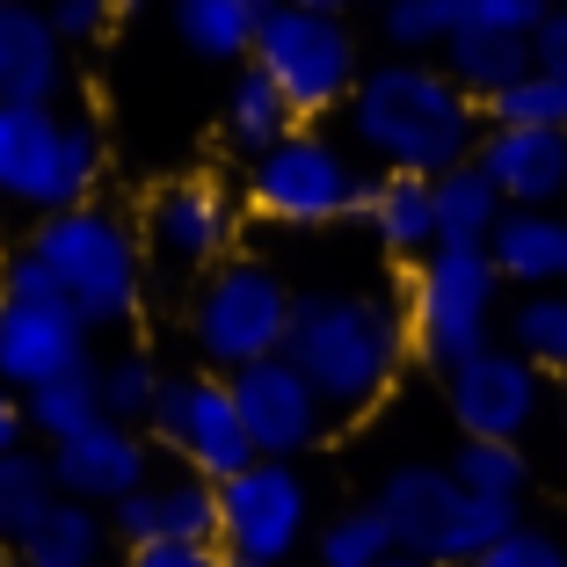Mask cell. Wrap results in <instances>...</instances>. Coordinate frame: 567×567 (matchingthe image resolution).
<instances>
[{
	"mask_svg": "<svg viewBox=\"0 0 567 567\" xmlns=\"http://www.w3.org/2000/svg\"><path fill=\"white\" fill-rule=\"evenodd\" d=\"M291 306H299V291L284 284V269H269L262 255H234V262L197 277V291L183 306V334L212 379H234L248 364L284 357Z\"/></svg>",
	"mask_w": 567,
	"mask_h": 567,
	"instance_id": "cell-7",
	"label": "cell"
},
{
	"mask_svg": "<svg viewBox=\"0 0 567 567\" xmlns=\"http://www.w3.org/2000/svg\"><path fill=\"white\" fill-rule=\"evenodd\" d=\"M546 8H560V0H546Z\"/></svg>",
	"mask_w": 567,
	"mask_h": 567,
	"instance_id": "cell-47",
	"label": "cell"
},
{
	"mask_svg": "<svg viewBox=\"0 0 567 567\" xmlns=\"http://www.w3.org/2000/svg\"><path fill=\"white\" fill-rule=\"evenodd\" d=\"M22 422H30L37 451H59V444H73L81 430L110 422V415H102V393H95V364H81V371H66V379L22 393Z\"/></svg>",
	"mask_w": 567,
	"mask_h": 567,
	"instance_id": "cell-26",
	"label": "cell"
},
{
	"mask_svg": "<svg viewBox=\"0 0 567 567\" xmlns=\"http://www.w3.org/2000/svg\"><path fill=\"white\" fill-rule=\"evenodd\" d=\"M379 37L393 59H436V51L451 44V0H379Z\"/></svg>",
	"mask_w": 567,
	"mask_h": 567,
	"instance_id": "cell-33",
	"label": "cell"
},
{
	"mask_svg": "<svg viewBox=\"0 0 567 567\" xmlns=\"http://www.w3.org/2000/svg\"><path fill=\"white\" fill-rule=\"evenodd\" d=\"M313 560L320 567H379V560H393V532H385V517L371 509V502L334 509V517L313 532Z\"/></svg>",
	"mask_w": 567,
	"mask_h": 567,
	"instance_id": "cell-32",
	"label": "cell"
},
{
	"mask_svg": "<svg viewBox=\"0 0 567 567\" xmlns=\"http://www.w3.org/2000/svg\"><path fill=\"white\" fill-rule=\"evenodd\" d=\"M487 255L517 299L524 291H567V212H502Z\"/></svg>",
	"mask_w": 567,
	"mask_h": 567,
	"instance_id": "cell-20",
	"label": "cell"
},
{
	"mask_svg": "<svg viewBox=\"0 0 567 567\" xmlns=\"http://www.w3.org/2000/svg\"><path fill=\"white\" fill-rule=\"evenodd\" d=\"M532 66L567 81V0H560V8H546V22L532 30Z\"/></svg>",
	"mask_w": 567,
	"mask_h": 567,
	"instance_id": "cell-40",
	"label": "cell"
},
{
	"mask_svg": "<svg viewBox=\"0 0 567 567\" xmlns=\"http://www.w3.org/2000/svg\"><path fill=\"white\" fill-rule=\"evenodd\" d=\"M51 481H59L66 502H87V509L110 517L124 495H138L153 481V436L124 430V422H95V430L51 451Z\"/></svg>",
	"mask_w": 567,
	"mask_h": 567,
	"instance_id": "cell-15",
	"label": "cell"
},
{
	"mask_svg": "<svg viewBox=\"0 0 567 567\" xmlns=\"http://www.w3.org/2000/svg\"><path fill=\"white\" fill-rule=\"evenodd\" d=\"M473 567H567V538L538 532V524H517V532L502 538V546H487Z\"/></svg>",
	"mask_w": 567,
	"mask_h": 567,
	"instance_id": "cell-36",
	"label": "cell"
},
{
	"mask_svg": "<svg viewBox=\"0 0 567 567\" xmlns=\"http://www.w3.org/2000/svg\"><path fill=\"white\" fill-rule=\"evenodd\" d=\"M248 66L269 73V87L291 102L299 124H320L357 95L364 51H357V37H350L342 16H306V8H277V0H269V22H262V37H255Z\"/></svg>",
	"mask_w": 567,
	"mask_h": 567,
	"instance_id": "cell-9",
	"label": "cell"
},
{
	"mask_svg": "<svg viewBox=\"0 0 567 567\" xmlns=\"http://www.w3.org/2000/svg\"><path fill=\"white\" fill-rule=\"evenodd\" d=\"M291 132H299V117H291V102L269 87V73L240 66L234 81H226V102H218V138H226V153L262 161V153H277Z\"/></svg>",
	"mask_w": 567,
	"mask_h": 567,
	"instance_id": "cell-23",
	"label": "cell"
},
{
	"mask_svg": "<svg viewBox=\"0 0 567 567\" xmlns=\"http://www.w3.org/2000/svg\"><path fill=\"white\" fill-rule=\"evenodd\" d=\"M313 538V487L284 458H255L218 487V553L248 567H284Z\"/></svg>",
	"mask_w": 567,
	"mask_h": 567,
	"instance_id": "cell-10",
	"label": "cell"
},
{
	"mask_svg": "<svg viewBox=\"0 0 567 567\" xmlns=\"http://www.w3.org/2000/svg\"><path fill=\"white\" fill-rule=\"evenodd\" d=\"M342 132H350V153L371 161L379 175L436 183L481 153L487 110L436 59H379V66H364L357 95L342 102Z\"/></svg>",
	"mask_w": 567,
	"mask_h": 567,
	"instance_id": "cell-1",
	"label": "cell"
},
{
	"mask_svg": "<svg viewBox=\"0 0 567 567\" xmlns=\"http://www.w3.org/2000/svg\"><path fill=\"white\" fill-rule=\"evenodd\" d=\"M124 567H226L218 546H124Z\"/></svg>",
	"mask_w": 567,
	"mask_h": 567,
	"instance_id": "cell-39",
	"label": "cell"
},
{
	"mask_svg": "<svg viewBox=\"0 0 567 567\" xmlns=\"http://www.w3.org/2000/svg\"><path fill=\"white\" fill-rule=\"evenodd\" d=\"M22 444H30V422H22V401L8 393V385H0V458H8V451H22Z\"/></svg>",
	"mask_w": 567,
	"mask_h": 567,
	"instance_id": "cell-41",
	"label": "cell"
},
{
	"mask_svg": "<svg viewBox=\"0 0 567 567\" xmlns=\"http://www.w3.org/2000/svg\"><path fill=\"white\" fill-rule=\"evenodd\" d=\"M22 248L44 262V277L59 284L66 313L81 320L87 334H110V328H132L146 313V234H138L124 212L110 204H81V212H59V218H37Z\"/></svg>",
	"mask_w": 567,
	"mask_h": 567,
	"instance_id": "cell-3",
	"label": "cell"
},
{
	"mask_svg": "<svg viewBox=\"0 0 567 567\" xmlns=\"http://www.w3.org/2000/svg\"><path fill=\"white\" fill-rule=\"evenodd\" d=\"M502 269L487 248H466V240H436L401 284V313H408V342H415L422 364L451 371L466 364L473 350L502 342Z\"/></svg>",
	"mask_w": 567,
	"mask_h": 567,
	"instance_id": "cell-5",
	"label": "cell"
},
{
	"mask_svg": "<svg viewBox=\"0 0 567 567\" xmlns=\"http://www.w3.org/2000/svg\"><path fill=\"white\" fill-rule=\"evenodd\" d=\"M430 204H436V240H466V248H487L495 226H502V212H509V204L495 197V183H487L473 161L451 167V175H436Z\"/></svg>",
	"mask_w": 567,
	"mask_h": 567,
	"instance_id": "cell-27",
	"label": "cell"
},
{
	"mask_svg": "<svg viewBox=\"0 0 567 567\" xmlns=\"http://www.w3.org/2000/svg\"><path fill=\"white\" fill-rule=\"evenodd\" d=\"M436 66L466 87L473 102L502 95L509 81L532 73V37H495V30H451V44L436 51Z\"/></svg>",
	"mask_w": 567,
	"mask_h": 567,
	"instance_id": "cell-24",
	"label": "cell"
},
{
	"mask_svg": "<svg viewBox=\"0 0 567 567\" xmlns=\"http://www.w3.org/2000/svg\"><path fill=\"white\" fill-rule=\"evenodd\" d=\"M240 226H248V204L240 183L226 175H175L146 197V255L175 269H218L240 255Z\"/></svg>",
	"mask_w": 567,
	"mask_h": 567,
	"instance_id": "cell-12",
	"label": "cell"
},
{
	"mask_svg": "<svg viewBox=\"0 0 567 567\" xmlns=\"http://www.w3.org/2000/svg\"><path fill=\"white\" fill-rule=\"evenodd\" d=\"M167 22L183 37L189 59L204 66H248L255 59V37L269 22V0H167Z\"/></svg>",
	"mask_w": 567,
	"mask_h": 567,
	"instance_id": "cell-22",
	"label": "cell"
},
{
	"mask_svg": "<svg viewBox=\"0 0 567 567\" xmlns=\"http://www.w3.org/2000/svg\"><path fill=\"white\" fill-rule=\"evenodd\" d=\"M502 342L546 379H567V291H524L502 313Z\"/></svg>",
	"mask_w": 567,
	"mask_h": 567,
	"instance_id": "cell-29",
	"label": "cell"
},
{
	"mask_svg": "<svg viewBox=\"0 0 567 567\" xmlns=\"http://www.w3.org/2000/svg\"><path fill=\"white\" fill-rule=\"evenodd\" d=\"M357 226L371 234V248H379V255H393L401 269H415L422 255L436 248L430 183H415V175H371L364 204H357Z\"/></svg>",
	"mask_w": 567,
	"mask_h": 567,
	"instance_id": "cell-21",
	"label": "cell"
},
{
	"mask_svg": "<svg viewBox=\"0 0 567 567\" xmlns=\"http://www.w3.org/2000/svg\"><path fill=\"white\" fill-rule=\"evenodd\" d=\"M110 146L102 124L73 102H37V110H0V212L16 218H59L95 204Z\"/></svg>",
	"mask_w": 567,
	"mask_h": 567,
	"instance_id": "cell-4",
	"label": "cell"
},
{
	"mask_svg": "<svg viewBox=\"0 0 567 567\" xmlns=\"http://www.w3.org/2000/svg\"><path fill=\"white\" fill-rule=\"evenodd\" d=\"M364 189H371V175L357 167V153L334 146V138H320V132H306V124L284 138L277 153L248 161V175H240L248 218L284 226V234H328V226L357 218Z\"/></svg>",
	"mask_w": 567,
	"mask_h": 567,
	"instance_id": "cell-8",
	"label": "cell"
},
{
	"mask_svg": "<svg viewBox=\"0 0 567 567\" xmlns=\"http://www.w3.org/2000/svg\"><path fill=\"white\" fill-rule=\"evenodd\" d=\"M277 8H306V16H350V0H277Z\"/></svg>",
	"mask_w": 567,
	"mask_h": 567,
	"instance_id": "cell-42",
	"label": "cell"
},
{
	"mask_svg": "<svg viewBox=\"0 0 567 567\" xmlns=\"http://www.w3.org/2000/svg\"><path fill=\"white\" fill-rule=\"evenodd\" d=\"M66 102V44L44 0H0V110Z\"/></svg>",
	"mask_w": 567,
	"mask_h": 567,
	"instance_id": "cell-19",
	"label": "cell"
},
{
	"mask_svg": "<svg viewBox=\"0 0 567 567\" xmlns=\"http://www.w3.org/2000/svg\"><path fill=\"white\" fill-rule=\"evenodd\" d=\"M560 436H567V379H560Z\"/></svg>",
	"mask_w": 567,
	"mask_h": 567,
	"instance_id": "cell-44",
	"label": "cell"
},
{
	"mask_svg": "<svg viewBox=\"0 0 567 567\" xmlns=\"http://www.w3.org/2000/svg\"><path fill=\"white\" fill-rule=\"evenodd\" d=\"M495 197L509 212H560L567 204V132H517V124H487L473 153Z\"/></svg>",
	"mask_w": 567,
	"mask_h": 567,
	"instance_id": "cell-18",
	"label": "cell"
},
{
	"mask_svg": "<svg viewBox=\"0 0 567 567\" xmlns=\"http://www.w3.org/2000/svg\"><path fill=\"white\" fill-rule=\"evenodd\" d=\"M487 124H517V132H567V81L560 73H524V81H509L502 95L481 102Z\"/></svg>",
	"mask_w": 567,
	"mask_h": 567,
	"instance_id": "cell-34",
	"label": "cell"
},
{
	"mask_svg": "<svg viewBox=\"0 0 567 567\" xmlns=\"http://www.w3.org/2000/svg\"><path fill=\"white\" fill-rule=\"evenodd\" d=\"M458 30H495V37H532L546 22V0H451Z\"/></svg>",
	"mask_w": 567,
	"mask_h": 567,
	"instance_id": "cell-35",
	"label": "cell"
},
{
	"mask_svg": "<svg viewBox=\"0 0 567 567\" xmlns=\"http://www.w3.org/2000/svg\"><path fill=\"white\" fill-rule=\"evenodd\" d=\"M59 509V481H51V451L22 444L0 458V546L22 553L37 538V524Z\"/></svg>",
	"mask_w": 567,
	"mask_h": 567,
	"instance_id": "cell-25",
	"label": "cell"
},
{
	"mask_svg": "<svg viewBox=\"0 0 567 567\" xmlns=\"http://www.w3.org/2000/svg\"><path fill=\"white\" fill-rule=\"evenodd\" d=\"M8 567H59V560H8Z\"/></svg>",
	"mask_w": 567,
	"mask_h": 567,
	"instance_id": "cell-45",
	"label": "cell"
},
{
	"mask_svg": "<svg viewBox=\"0 0 567 567\" xmlns=\"http://www.w3.org/2000/svg\"><path fill=\"white\" fill-rule=\"evenodd\" d=\"M226 567H248V560H226Z\"/></svg>",
	"mask_w": 567,
	"mask_h": 567,
	"instance_id": "cell-46",
	"label": "cell"
},
{
	"mask_svg": "<svg viewBox=\"0 0 567 567\" xmlns=\"http://www.w3.org/2000/svg\"><path fill=\"white\" fill-rule=\"evenodd\" d=\"M444 466H451V481L466 487V495L509 502V509H517L524 487H532V458H524V444H481V436H458V451H451Z\"/></svg>",
	"mask_w": 567,
	"mask_h": 567,
	"instance_id": "cell-30",
	"label": "cell"
},
{
	"mask_svg": "<svg viewBox=\"0 0 567 567\" xmlns=\"http://www.w3.org/2000/svg\"><path fill=\"white\" fill-rule=\"evenodd\" d=\"M102 538H110V517H102V509H87V502H66V495H59V509H51V517L37 524V538L16 553V560L95 567V560H102Z\"/></svg>",
	"mask_w": 567,
	"mask_h": 567,
	"instance_id": "cell-31",
	"label": "cell"
},
{
	"mask_svg": "<svg viewBox=\"0 0 567 567\" xmlns=\"http://www.w3.org/2000/svg\"><path fill=\"white\" fill-rule=\"evenodd\" d=\"M226 393H234V415H240V430H248L255 458H284V466H299L306 451L328 436V408H320V393L284 364V357L234 371Z\"/></svg>",
	"mask_w": 567,
	"mask_h": 567,
	"instance_id": "cell-14",
	"label": "cell"
},
{
	"mask_svg": "<svg viewBox=\"0 0 567 567\" xmlns=\"http://www.w3.org/2000/svg\"><path fill=\"white\" fill-rule=\"evenodd\" d=\"M59 44H95V37L117 30V0H44Z\"/></svg>",
	"mask_w": 567,
	"mask_h": 567,
	"instance_id": "cell-37",
	"label": "cell"
},
{
	"mask_svg": "<svg viewBox=\"0 0 567 567\" xmlns=\"http://www.w3.org/2000/svg\"><path fill=\"white\" fill-rule=\"evenodd\" d=\"M379 567H430V560H408V553H393V560H379Z\"/></svg>",
	"mask_w": 567,
	"mask_h": 567,
	"instance_id": "cell-43",
	"label": "cell"
},
{
	"mask_svg": "<svg viewBox=\"0 0 567 567\" xmlns=\"http://www.w3.org/2000/svg\"><path fill=\"white\" fill-rule=\"evenodd\" d=\"M0 299H22V306H66V299H59V284L44 277V262H37L30 248H8V255H0Z\"/></svg>",
	"mask_w": 567,
	"mask_h": 567,
	"instance_id": "cell-38",
	"label": "cell"
},
{
	"mask_svg": "<svg viewBox=\"0 0 567 567\" xmlns=\"http://www.w3.org/2000/svg\"><path fill=\"white\" fill-rule=\"evenodd\" d=\"M284 364L320 393L328 422L371 415V408L401 385V371L415 364L401 299H393V291H371V284H320V291H299L291 334H284Z\"/></svg>",
	"mask_w": 567,
	"mask_h": 567,
	"instance_id": "cell-2",
	"label": "cell"
},
{
	"mask_svg": "<svg viewBox=\"0 0 567 567\" xmlns=\"http://www.w3.org/2000/svg\"><path fill=\"white\" fill-rule=\"evenodd\" d=\"M371 509H379L385 532H393V553L430 560V567H473L487 546H502V538L524 524L509 502L466 495V487L451 481V466H430V458L385 466Z\"/></svg>",
	"mask_w": 567,
	"mask_h": 567,
	"instance_id": "cell-6",
	"label": "cell"
},
{
	"mask_svg": "<svg viewBox=\"0 0 567 567\" xmlns=\"http://www.w3.org/2000/svg\"><path fill=\"white\" fill-rule=\"evenodd\" d=\"M110 538L124 546H218V487L197 473H153L138 495H124L110 509Z\"/></svg>",
	"mask_w": 567,
	"mask_h": 567,
	"instance_id": "cell-17",
	"label": "cell"
},
{
	"mask_svg": "<svg viewBox=\"0 0 567 567\" xmlns=\"http://www.w3.org/2000/svg\"><path fill=\"white\" fill-rule=\"evenodd\" d=\"M146 436L183 473H197V481H212V487H226L234 473L255 466L248 430H240V415H234V393H226V379H212V371H175V379L161 385V401H153Z\"/></svg>",
	"mask_w": 567,
	"mask_h": 567,
	"instance_id": "cell-11",
	"label": "cell"
},
{
	"mask_svg": "<svg viewBox=\"0 0 567 567\" xmlns=\"http://www.w3.org/2000/svg\"><path fill=\"white\" fill-rule=\"evenodd\" d=\"M444 408H451V422H458V436L524 444V430L546 415V371H532L509 342H487L466 364L444 371Z\"/></svg>",
	"mask_w": 567,
	"mask_h": 567,
	"instance_id": "cell-13",
	"label": "cell"
},
{
	"mask_svg": "<svg viewBox=\"0 0 567 567\" xmlns=\"http://www.w3.org/2000/svg\"><path fill=\"white\" fill-rule=\"evenodd\" d=\"M161 385H167L161 357H153V350H138V342H124V350L95 357V393H102V415H110V422H124V430H146V422H153V401H161Z\"/></svg>",
	"mask_w": 567,
	"mask_h": 567,
	"instance_id": "cell-28",
	"label": "cell"
},
{
	"mask_svg": "<svg viewBox=\"0 0 567 567\" xmlns=\"http://www.w3.org/2000/svg\"><path fill=\"white\" fill-rule=\"evenodd\" d=\"M95 334L66 313V306H22V299H0V385L8 393H37V385L66 379V371L95 364L87 357Z\"/></svg>",
	"mask_w": 567,
	"mask_h": 567,
	"instance_id": "cell-16",
	"label": "cell"
}]
</instances>
